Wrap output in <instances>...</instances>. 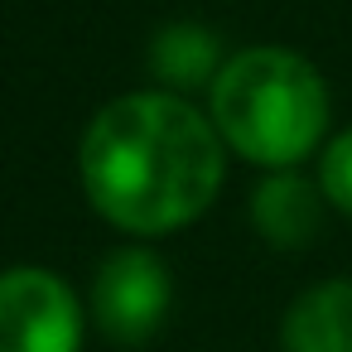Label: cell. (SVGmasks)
<instances>
[{
  "label": "cell",
  "mask_w": 352,
  "mask_h": 352,
  "mask_svg": "<svg viewBox=\"0 0 352 352\" xmlns=\"http://www.w3.org/2000/svg\"><path fill=\"white\" fill-rule=\"evenodd\" d=\"M78 169L107 222L160 236L212 203L222 184V135L212 116L174 92H126L92 116Z\"/></svg>",
  "instance_id": "6da1fadb"
},
{
  "label": "cell",
  "mask_w": 352,
  "mask_h": 352,
  "mask_svg": "<svg viewBox=\"0 0 352 352\" xmlns=\"http://www.w3.org/2000/svg\"><path fill=\"white\" fill-rule=\"evenodd\" d=\"M208 111L236 155L251 164H299L328 126V87L318 68L289 49H241L208 87Z\"/></svg>",
  "instance_id": "7a4b0ae2"
},
{
  "label": "cell",
  "mask_w": 352,
  "mask_h": 352,
  "mask_svg": "<svg viewBox=\"0 0 352 352\" xmlns=\"http://www.w3.org/2000/svg\"><path fill=\"white\" fill-rule=\"evenodd\" d=\"M169 270L155 251L145 246H121L97 265L92 280V314L102 323L107 338L140 347L160 333L164 314H169Z\"/></svg>",
  "instance_id": "277c9868"
},
{
  "label": "cell",
  "mask_w": 352,
  "mask_h": 352,
  "mask_svg": "<svg viewBox=\"0 0 352 352\" xmlns=\"http://www.w3.org/2000/svg\"><path fill=\"white\" fill-rule=\"evenodd\" d=\"M82 309L73 289L39 265L0 275V352H78Z\"/></svg>",
  "instance_id": "3957f363"
},
{
  "label": "cell",
  "mask_w": 352,
  "mask_h": 352,
  "mask_svg": "<svg viewBox=\"0 0 352 352\" xmlns=\"http://www.w3.org/2000/svg\"><path fill=\"white\" fill-rule=\"evenodd\" d=\"M150 68H155V78L164 87H174V97L193 92L203 82L212 87V78L222 73V44L198 20H169L150 39Z\"/></svg>",
  "instance_id": "52a82bcc"
},
{
  "label": "cell",
  "mask_w": 352,
  "mask_h": 352,
  "mask_svg": "<svg viewBox=\"0 0 352 352\" xmlns=\"http://www.w3.org/2000/svg\"><path fill=\"white\" fill-rule=\"evenodd\" d=\"M318 188L328 203H338L342 212H352V131L333 135L323 160H318Z\"/></svg>",
  "instance_id": "ba28073f"
},
{
  "label": "cell",
  "mask_w": 352,
  "mask_h": 352,
  "mask_svg": "<svg viewBox=\"0 0 352 352\" xmlns=\"http://www.w3.org/2000/svg\"><path fill=\"white\" fill-rule=\"evenodd\" d=\"M251 222L275 246H304L323 227V188H314L299 174L261 179L251 193Z\"/></svg>",
  "instance_id": "8992f818"
},
{
  "label": "cell",
  "mask_w": 352,
  "mask_h": 352,
  "mask_svg": "<svg viewBox=\"0 0 352 352\" xmlns=\"http://www.w3.org/2000/svg\"><path fill=\"white\" fill-rule=\"evenodd\" d=\"M285 352H352V280L309 285L280 323Z\"/></svg>",
  "instance_id": "5b68a950"
}]
</instances>
